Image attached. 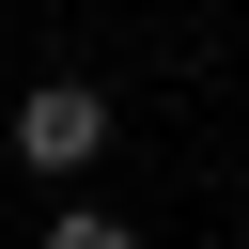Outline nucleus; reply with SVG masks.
Segmentation results:
<instances>
[{"label": "nucleus", "instance_id": "1", "mask_svg": "<svg viewBox=\"0 0 249 249\" xmlns=\"http://www.w3.org/2000/svg\"><path fill=\"white\" fill-rule=\"evenodd\" d=\"M16 156L78 187V171L109 156V93H93V78H47V93H16Z\"/></svg>", "mask_w": 249, "mask_h": 249}, {"label": "nucleus", "instance_id": "2", "mask_svg": "<svg viewBox=\"0 0 249 249\" xmlns=\"http://www.w3.org/2000/svg\"><path fill=\"white\" fill-rule=\"evenodd\" d=\"M47 249H140V233H124V218H93V202H78V218H62V233H47Z\"/></svg>", "mask_w": 249, "mask_h": 249}]
</instances>
